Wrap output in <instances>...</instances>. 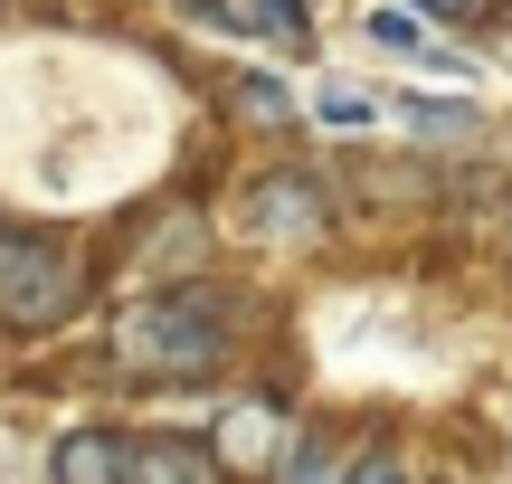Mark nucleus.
<instances>
[{
  "label": "nucleus",
  "instance_id": "f257e3e1",
  "mask_svg": "<svg viewBox=\"0 0 512 484\" xmlns=\"http://www.w3.org/2000/svg\"><path fill=\"white\" fill-rule=\"evenodd\" d=\"M228 361V295L219 285H171L124 314V371L143 380H209Z\"/></svg>",
  "mask_w": 512,
  "mask_h": 484
},
{
  "label": "nucleus",
  "instance_id": "f03ea898",
  "mask_svg": "<svg viewBox=\"0 0 512 484\" xmlns=\"http://www.w3.org/2000/svg\"><path fill=\"white\" fill-rule=\"evenodd\" d=\"M86 276H76L57 247H0V323L10 333H48V323L76 314Z\"/></svg>",
  "mask_w": 512,
  "mask_h": 484
},
{
  "label": "nucleus",
  "instance_id": "7ed1b4c3",
  "mask_svg": "<svg viewBox=\"0 0 512 484\" xmlns=\"http://www.w3.org/2000/svg\"><path fill=\"white\" fill-rule=\"evenodd\" d=\"M247 228L256 238H313V228H323V190H313L304 171H275V181L247 190Z\"/></svg>",
  "mask_w": 512,
  "mask_h": 484
},
{
  "label": "nucleus",
  "instance_id": "20e7f679",
  "mask_svg": "<svg viewBox=\"0 0 512 484\" xmlns=\"http://www.w3.org/2000/svg\"><path fill=\"white\" fill-rule=\"evenodd\" d=\"M57 484H124V466H133V447L114 428H76V437H57Z\"/></svg>",
  "mask_w": 512,
  "mask_h": 484
},
{
  "label": "nucleus",
  "instance_id": "39448f33",
  "mask_svg": "<svg viewBox=\"0 0 512 484\" xmlns=\"http://www.w3.org/2000/svg\"><path fill=\"white\" fill-rule=\"evenodd\" d=\"M408 133H427V143H465V133H484V105H465V95H408Z\"/></svg>",
  "mask_w": 512,
  "mask_h": 484
},
{
  "label": "nucleus",
  "instance_id": "423d86ee",
  "mask_svg": "<svg viewBox=\"0 0 512 484\" xmlns=\"http://www.w3.org/2000/svg\"><path fill=\"white\" fill-rule=\"evenodd\" d=\"M124 484H219V466H209L200 447H133Z\"/></svg>",
  "mask_w": 512,
  "mask_h": 484
},
{
  "label": "nucleus",
  "instance_id": "0eeeda50",
  "mask_svg": "<svg viewBox=\"0 0 512 484\" xmlns=\"http://www.w3.org/2000/svg\"><path fill=\"white\" fill-rule=\"evenodd\" d=\"M313 124L361 133V124H380V95H361V86H323V95H313Z\"/></svg>",
  "mask_w": 512,
  "mask_h": 484
},
{
  "label": "nucleus",
  "instance_id": "6e6552de",
  "mask_svg": "<svg viewBox=\"0 0 512 484\" xmlns=\"http://www.w3.org/2000/svg\"><path fill=\"white\" fill-rule=\"evenodd\" d=\"M361 38H370V48H389V57H418V48H427L418 10H370V19H361Z\"/></svg>",
  "mask_w": 512,
  "mask_h": 484
},
{
  "label": "nucleus",
  "instance_id": "1a4fd4ad",
  "mask_svg": "<svg viewBox=\"0 0 512 484\" xmlns=\"http://www.w3.org/2000/svg\"><path fill=\"white\" fill-rule=\"evenodd\" d=\"M266 456H275V418L238 409V418H228V466H266Z\"/></svg>",
  "mask_w": 512,
  "mask_h": 484
},
{
  "label": "nucleus",
  "instance_id": "9d476101",
  "mask_svg": "<svg viewBox=\"0 0 512 484\" xmlns=\"http://www.w3.org/2000/svg\"><path fill=\"white\" fill-rule=\"evenodd\" d=\"M238 105L256 114V124H285V114H294V95L275 86V76H238Z\"/></svg>",
  "mask_w": 512,
  "mask_h": 484
},
{
  "label": "nucleus",
  "instance_id": "9b49d317",
  "mask_svg": "<svg viewBox=\"0 0 512 484\" xmlns=\"http://www.w3.org/2000/svg\"><path fill=\"white\" fill-rule=\"evenodd\" d=\"M342 484H408V466H399V456H389V447H370V456H361V466H351Z\"/></svg>",
  "mask_w": 512,
  "mask_h": 484
},
{
  "label": "nucleus",
  "instance_id": "f8f14e48",
  "mask_svg": "<svg viewBox=\"0 0 512 484\" xmlns=\"http://www.w3.org/2000/svg\"><path fill=\"white\" fill-rule=\"evenodd\" d=\"M190 19H209V29H228V0H181Z\"/></svg>",
  "mask_w": 512,
  "mask_h": 484
},
{
  "label": "nucleus",
  "instance_id": "ddd939ff",
  "mask_svg": "<svg viewBox=\"0 0 512 484\" xmlns=\"http://www.w3.org/2000/svg\"><path fill=\"white\" fill-rule=\"evenodd\" d=\"M408 10H475V0H408Z\"/></svg>",
  "mask_w": 512,
  "mask_h": 484
},
{
  "label": "nucleus",
  "instance_id": "4468645a",
  "mask_svg": "<svg viewBox=\"0 0 512 484\" xmlns=\"http://www.w3.org/2000/svg\"><path fill=\"white\" fill-rule=\"evenodd\" d=\"M503 10H512V0H503Z\"/></svg>",
  "mask_w": 512,
  "mask_h": 484
}]
</instances>
